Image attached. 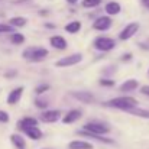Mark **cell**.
<instances>
[{
  "label": "cell",
  "instance_id": "cell-7",
  "mask_svg": "<svg viewBox=\"0 0 149 149\" xmlns=\"http://www.w3.org/2000/svg\"><path fill=\"white\" fill-rule=\"evenodd\" d=\"M59 116H61V111H58V110H47L41 114V119L47 123H54L59 119Z\"/></svg>",
  "mask_w": 149,
  "mask_h": 149
},
{
  "label": "cell",
  "instance_id": "cell-11",
  "mask_svg": "<svg viewBox=\"0 0 149 149\" xmlns=\"http://www.w3.org/2000/svg\"><path fill=\"white\" fill-rule=\"evenodd\" d=\"M80 117H81V111H80V110H71V111H68V113L64 116L62 122H64V123H67V125H70V123L77 122Z\"/></svg>",
  "mask_w": 149,
  "mask_h": 149
},
{
  "label": "cell",
  "instance_id": "cell-13",
  "mask_svg": "<svg viewBox=\"0 0 149 149\" xmlns=\"http://www.w3.org/2000/svg\"><path fill=\"white\" fill-rule=\"evenodd\" d=\"M51 45L56 49H65L67 48V41L62 36H52L51 38Z\"/></svg>",
  "mask_w": 149,
  "mask_h": 149
},
{
  "label": "cell",
  "instance_id": "cell-2",
  "mask_svg": "<svg viewBox=\"0 0 149 149\" xmlns=\"http://www.w3.org/2000/svg\"><path fill=\"white\" fill-rule=\"evenodd\" d=\"M47 55H48V51L45 48H29L22 54L23 58L31 59V61H39V59L45 58Z\"/></svg>",
  "mask_w": 149,
  "mask_h": 149
},
{
  "label": "cell",
  "instance_id": "cell-5",
  "mask_svg": "<svg viewBox=\"0 0 149 149\" xmlns=\"http://www.w3.org/2000/svg\"><path fill=\"white\" fill-rule=\"evenodd\" d=\"M116 42L110 38H104V36H100L96 39V48L99 51H110L114 48Z\"/></svg>",
  "mask_w": 149,
  "mask_h": 149
},
{
  "label": "cell",
  "instance_id": "cell-20",
  "mask_svg": "<svg viewBox=\"0 0 149 149\" xmlns=\"http://www.w3.org/2000/svg\"><path fill=\"white\" fill-rule=\"evenodd\" d=\"M130 114H135L138 117H142V119H149V110H145V109H139V107H135L132 110H129Z\"/></svg>",
  "mask_w": 149,
  "mask_h": 149
},
{
  "label": "cell",
  "instance_id": "cell-22",
  "mask_svg": "<svg viewBox=\"0 0 149 149\" xmlns=\"http://www.w3.org/2000/svg\"><path fill=\"white\" fill-rule=\"evenodd\" d=\"M10 25L15 28H22L26 25V19L25 17H12L10 19Z\"/></svg>",
  "mask_w": 149,
  "mask_h": 149
},
{
  "label": "cell",
  "instance_id": "cell-25",
  "mask_svg": "<svg viewBox=\"0 0 149 149\" xmlns=\"http://www.w3.org/2000/svg\"><path fill=\"white\" fill-rule=\"evenodd\" d=\"M15 29V26L12 25H4V23H0V32H12Z\"/></svg>",
  "mask_w": 149,
  "mask_h": 149
},
{
  "label": "cell",
  "instance_id": "cell-17",
  "mask_svg": "<svg viewBox=\"0 0 149 149\" xmlns=\"http://www.w3.org/2000/svg\"><path fill=\"white\" fill-rule=\"evenodd\" d=\"M78 133H80V135H83V136H86V138H91V139L100 141V142H103V143H113V141H111V139H106V138H103V136H100V135L88 133V132H84V130H80Z\"/></svg>",
  "mask_w": 149,
  "mask_h": 149
},
{
  "label": "cell",
  "instance_id": "cell-15",
  "mask_svg": "<svg viewBox=\"0 0 149 149\" xmlns=\"http://www.w3.org/2000/svg\"><path fill=\"white\" fill-rule=\"evenodd\" d=\"M31 139H33V141H38V139H41L42 138V132L39 130V127L36 126V127H28V129H25L23 130Z\"/></svg>",
  "mask_w": 149,
  "mask_h": 149
},
{
  "label": "cell",
  "instance_id": "cell-23",
  "mask_svg": "<svg viewBox=\"0 0 149 149\" xmlns=\"http://www.w3.org/2000/svg\"><path fill=\"white\" fill-rule=\"evenodd\" d=\"M10 41L17 45V44H22V42L25 41V36H23L22 33H13V35L10 36Z\"/></svg>",
  "mask_w": 149,
  "mask_h": 149
},
{
  "label": "cell",
  "instance_id": "cell-21",
  "mask_svg": "<svg viewBox=\"0 0 149 149\" xmlns=\"http://www.w3.org/2000/svg\"><path fill=\"white\" fill-rule=\"evenodd\" d=\"M80 29H81V23L77 22V20H75V22H70V23L65 26V31L70 32V33H77Z\"/></svg>",
  "mask_w": 149,
  "mask_h": 149
},
{
  "label": "cell",
  "instance_id": "cell-14",
  "mask_svg": "<svg viewBox=\"0 0 149 149\" xmlns=\"http://www.w3.org/2000/svg\"><path fill=\"white\" fill-rule=\"evenodd\" d=\"M68 148L70 149H93V145L88 143V142H84V141H72L68 143Z\"/></svg>",
  "mask_w": 149,
  "mask_h": 149
},
{
  "label": "cell",
  "instance_id": "cell-30",
  "mask_svg": "<svg viewBox=\"0 0 149 149\" xmlns=\"http://www.w3.org/2000/svg\"><path fill=\"white\" fill-rule=\"evenodd\" d=\"M141 93H143L145 96H149V86H143L141 88Z\"/></svg>",
  "mask_w": 149,
  "mask_h": 149
},
{
  "label": "cell",
  "instance_id": "cell-10",
  "mask_svg": "<svg viewBox=\"0 0 149 149\" xmlns=\"http://www.w3.org/2000/svg\"><path fill=\"white\" fill-rule=\"evenodd\" d=\"M22 93H23V87H17V88L12 90L9 97H7V103L9 104H16L22 97Z\"/></svg>",
  "mask_w": 149,
  "mask_h": 149
},
{
  "label": "cell",
  "instance_id": "cell-6",
  "mask_svg": "<svg viewBox=\"0 0 149 149\" xmlns=\"http://www.w3.org/2000/svg\"><path fill=\"white\" fill-rule=\"evenodd\" d=\"M138 29H139V23H138V22L129 23V25L122 31V33H120V39H122V41H127L129 38H132V36L138 32Z\"/></svg>",
  "mask_w": 149,
  "mask_h": 149
},
{
  "label": "cell",
  "instance_id": "cell-28",
  "mask_svg": "<svg viewBox=\"0 0 149 149\" xmlns=\"http://www.w3.org/2000/svg\"><path fill=\"white\" fill-rule=\"evenodd\" d=\"M0 122H3V123L9 122V114L6 111H3V110H0Z\"/></svg>",
  "mask_w": 149,
  "mask_h": 149
},
{
  "label": "cell",
  "instance_id": "cell-16",
  "mask_svg": "<svg viewBox=\"0 0 149 149\" xmlns=\"http://www.w3.org/2000/svg\"><path fill=\"white\" fill-rule=\"evenodd\" d=\"M10 141H12V143H13L17 149H25L26 148V142H25V139H23L20 135H17V133H13V135L10 136Z\"/></svg>",
  "mask_w": 149,
  "mask_h": 149
},
{
  "label": "cell",
  "instance_id": "cell-24",
  "mask_svg": "<svg viewBox=\"0 0 149 149\" xmlns=\"http://www.w3.org/2000/svg\"><path fill=\"white\" fill-rule=\"evenodd\" d=\"M100 4V0H84L83 1V6L84 7H96Z\"/></svg>",
  "mask_w": 149,
  "mask_h": 149
},
{
  "label": "cell",
  "instance_id": "cell-4",
  "mask_svg": "<svg viewBox=\"0 0 149 149\" xmlns=\"http://www.w3.org/2000/svg\"><path fill=\"white\" fill-rule=\"evenodd\" d=\"M81 59H83V55H81V54H72V55H70V56L61 58L59 61L55 62V65H56V67H70V65L78 64Z\"/></svg>",
  "mask_w": 149,
  "mask_h": 149
},
{
  "label": "cell",
  "instance_id": "cell-9",
  "mask_svg": "<svg viewBox=\"0 0 149 149\" xmlns=\"http://www.w3.org/2000/svg\"><path fill=\"white\" fill-rule=\"evenodd\" d=\"M72 96H74V99L80 100L83 103H93L94 101V96L88 91H74Z\"/></svg>",
  "mask_w": 149,
  "mask_h": 149
},
{
  "label": "cell",
  "instance_id": "cell-27",
  "mask_svg": "<svg viewBox=\"0 0 149 149\" xmlns=\"http://www.w3.org/2000/svg\"><path fill=\"white\" fill-rule=\"evenodd\" d=\"M100 84L103 87H113L114 86V81L113 80H100Z\"/></svg>",
  "mask_w": 149,
  "mask_h": 149
},
{
  "label": "cell",
  "instance_id": "cell-18",
  "mask_svg": "<svg viewBox=\"0 0 149 149\" xmlns=\"http://www.w3.org/2000/svg\"><path fill=\"white\" fill-rule=\"evenodd\" d=\"M106 12L109 15H117L120 12V4L117 1H109L106 4Z\"/></svg>",
  "mask_w": 149,
  "mask_h": 149
},
{
  "label": "cell",
  "instance_id": "cell-32",
  "mask_svg": "<svg viewBox=\"0 0 149 149\" xmlns=\"http://www.w3.org/2000/svg\"><path fill=\"white\" fill-rule=\"evenodd\" d=\"M67 1H68V3H71V4H74V3H77L78 0H67Z\"/></svg>",
  "mask_w": 149,
  "mask_h": 149
},
{
  "label": "cell",
  "instance_id": "cell-12",
  "mask_svg": "<svg viewBox=\"0 0 149 149\" xmlns=\"http://www.w3.org/2000/svg\"><path fill=\"white\" fill-rule=\"evenodd\" d=\"M36 126H38V120L33 119V117H25L19 122V127L22 130H25L28 127H36Z\"/></svg>",
  "mask_w": 149,
  "mask_h": 149
},
{
  "label": "cell",
  "instance_id": "cell-31",
  "mask_svg": "<svg viewBox=\"0 0 149 149\" xmlns=\"http://www.w3.org/2000/svg\"><path fill=\"white\" fill-rule=\"evenodd\" d=\"M142 3H143V6H145V7H148L149 9V0H142Z\"/></svg>",
  "mask_w": 149,
  "mask_h": 149
},
{
  "label": "cell",
  "instance_id": "cell-29",
  "mask_svg": "<svg viewBox=\"0 0 149 149\" xmlns=\"http://www.w3.org/2000/svg\"><path fill=\"white\" fill-rule=\"evenodd\" d=\"M35 104L39 107V109H44V107H48V103L45 101V100H41V99H36L35 101Z\"/></svg>",
  "mask_w": 149,
  "mask_h": 149
},
{
  "label": "cell",
  "instance_id": "cell-3",
  "mask_svg": "<svg viewBox=\"0 0 149 149\" xmlns=\"http://www.w3.org/2000/svg\"><path fill=\"white\" fill-rule=\"evenodd\" d=\"M83 130L88 132V133H94V135H104L109 132V126H106L103 123H97V122H90V123L84 125Z\"/></svg>",
  "mask_w": 149,
  "mask_h": 149
},
{
  "label": "cell",
  "instance_id": "cell-26",
  "mask_svg": "<svg viewBox=\"0 0 149 149\" xmlns=\"http://www.w3.org/2000/svg\"><path fill=\"white\" fill-rule=\"evenodd\" d=\"M47 90H49V86H48V84H42V86L36 87V94L41 96V94H42L44 91H47Z\"/></svg>",
  "mask_w": 149,
  "mask_h": 149
},
{
  "label": "cell",
  "instance_id": "cell-19",
  "mask_svg": "<svg viewBox=\"0 0 149 149\" xmlns=\"http://www.w3.org/2000/svg\"><path fill=\"white\" fill-rule=\"evenodd\" d=\"M138 87V81L136 80H127V81H125L122 86H120V90L122 91H132V90H135Z\"/></svg>",
  "mask_w": 149,
  "mask_h": 149
},
{
  "label": "cell",
  "instance_id": "cell-1",
  "mask_svg": "<svg viewBox=\"0 0 149 149\" xmlns=\"http://www.w3.org/2000/svg\"><path fill=\"white\" fill-rule=\"evenodd\" d=\"M104 104L109 107H113V109H120V110L129 111L138 106V100L133 99V97H116V99L106 101Z\"/></svg>",
  "mask_w": 149,
  "mask_h": 149
},
{
  "label": "cell",
  "instance_id": "cell-8",
  "mask_svg": "<svg viewBox=\"0 0 149 149\" xmlns=\"http://www.w3.org/2000/svg\"><path fill=\"white\" fill-rule=\"evenodd\" d=\"M111 25V19L107 17V16H103V17H99L96 22H94V29L97 31H107Z\"/></svg>",
  "mask_w": 149,
  "mask_h": 149
}]
</instances>
